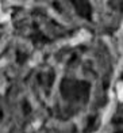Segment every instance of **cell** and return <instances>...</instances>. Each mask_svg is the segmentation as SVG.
Here are the masks:
<instances>
[{"label":"cell","mask_w":123,"mask_h":133,"mask_svg":"<svg viewBox=\"0 0 123 133\" xmlns=\"http://www.w3.org/2000/svg\"><path fill=\"white\" fill-rule=\"evenodd\" d=\"M118 95H119V98L123 101V86L122 84H119V87H118Z\"/></svg>","instance_id":"1"}]
</instances>
